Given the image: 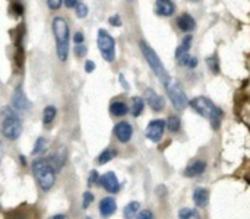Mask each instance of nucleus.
I'll return each instance as SVG.
<instances>
[{
    "label": "nucleus",
    "instance_id": "nucleus-1",
    "mask_svg": "<svg viewBox=\"0 0 250 219\" xmlns=\"http://www.w3.org/2000/svg\"><path fill=\"white\" fill-rule=\"evenodd\" d=\"M189 105L198 114H201L202 117H207L212 123L214 129H218L220 127V124L223 121V117H224V113L209 98H207V97H195L193 100H190Z\"/></svg>",
    "mask_w": 250,
    "mask_h": 219
},
{
    "label": "nucleus",
    "instance_id": "nucleus-2",
    "mask_svg": "<svg viewBox=\"0 0 250 219\" xmlns=\"http://www.w3.org/2000/svg\"><path fill=\"white\" fill-rule=\"evenodd\" d=\"M53 34L56 38V51L60 61H66L69 56V25L62 16L53 19Z\"/></svg>",
    "mask_w": 250,
    "mask_h": 219
},
{
    "label": "nucleus",
    "instance_id": "nucleus-3",
    "mask_svg": "<svg viewBox=\"0 0 250 219\" xmlns=\"http://www.w3.org/2000/svg\"><path fill=\"white\" fill-rule=\"evenodd\" d=\"M34 177L37 179L42 190H50L56 183V168L48 161V158H40L32 164Z\"/></svg>",
    "mask_w": 250,
    "mask_h": 219
},
{
    "label": "nucleus",
    "instance_id": "nucleus-4",
    "mask_svg": "<svg viewBox=\"0 0 250 219\" xmlns=\"http://www.w3.org/2000/svg\"><path fill=\"white\" fill-rule=\"evenodd\" d=\"M22 133V121L15 110L9 107L1 108V135L9 140H16Z\"/></svg>",
    "mask_w": 250,
    "mask_h": 219
},
{
    "label": "nucleus",
    "instance_id": "nucleus-5",
    "mask_svg": "<svg viewBox=\"0 0 250 219\" xmlns=\"http://www.w3.org/2000/svg\"><path fill=\"white\" fill-rule=\"evenodd\" d=\"M139 47H141V51H142L145 60L148 61V66L152 69L154 75L164 83L170 76H168V73H167V70H166L163 61H161L160 56L157 54V51H155L146 41H144V40L139 42Z\"/></svg>",
    "mask_w": 250,
    "mask_h": 219
},
{
    "label": "nucleus",
    "instance_id": "nucleus-6",
    "mask_svg": "<svg viewBox=\"0 0 250 219\" xmlns=\"http://www.w3.org/2000/svg\"><path fill=\"white\" fill-rule=\"evenodd\" d=\"M164 88H166V92L173 104V107L179 111L185 110L188 107V104L190 102L188 100V95L183 89V86L180 85L179 80L173 79V78H168L166 82H164Z\"/></svg>",
    "mask_w": 250,
    "mask_h": 219
},
{
    "label": "nucleus",
    "instance_id": "nucleus-7",
    "mask_svg": "<svg viewBox=\"0 0 250 219\" xmlns=\"http://www.w3.org/2000/svg\"><path fill=\"white\" fill-rule=\"evenodd\" d=\"M97 44L101 53V57L108 61L113 63L116 59V41L111 37V34L105 29H100L98 31V38H97Z\"/></svg>",
    "mask_w": 250,
    "mask_h": 219
},
{
    "label": "nucleus",
    "instance_id": "nucleus-8",
    "mask_svg": "<svg viewBox=\"0 0 250 219\" xmlns=\"http://www.w3.org/2000/svg\"><path fill=\"white\" fill-rule=\"evenodd\" d=\"M167 127V123L163 120V119H155L152 120L148 126H146V130H145V135L149 140L152 142H160L163 135H164V130Z\"/></svg>",
    "mask_w": 250,
    "mask_h": 219
},
{
    "label": "nucleus",
    "instance_id": "nucleus-9",
    "mask_svg": "<svg viewBox=\"0 0 250 219\" xmlns=\"http://www.w3.org/2000/svg\"><path fill=\"white\" fill-rule=\"evenodd\" d=\"M144 97H145L146 104H148L155 113H160V111L164 110V107H166L164 98H163L160 94H157L152 88H146L145 92H144Z\"/></svg>",
    "mask_w": 250,
    "mask_h": 219
},
{
    "label": "nucleus",
    "instance_id": "nucleus-10",
    "mask_svg": "<svg viewBox=\"0 0 250 219\" xmlns=\"http://www.w3.org/2000/svg\"><path fill=\"white\" fill-rule=\"evenodd\" d=\"M12 105L15 110H19V111H26L29 108V101L22 89L21 85H18L15 89H13V94H12Z\"/></svg>",
    "mask_w": 250,
    "mask_h": 219
},
{
    "label": "nucleus",
    "instance_id": "nucleus-11",
    "mask_svg": "<svg viewBox=\"0 0 250 219\" xmlns=\"http://www.w3.org/2000/svg\"><path fill=\"white\" fill-rule=\"evenodd\" d=\"M114 135L122 143H127L133 136V129L127 121H120L114 126Z\"/></svg>",
    "mask_w": 250,
    "mask_h": 219
},
{
    "label": "nucleus",
    "instance_id": "nucleus-12",
    "mask_svg": "<svg viewBox=\"0 0 250 219\" xmlns=\"http://www.w3.org/2000/svg\"><path fill=\"white\" fill-rule=\"evenodd\" d=\"M100 183L101 186L110 192V193H117L120 190V184H119V180H117V176L114 173H105L101 179H100Z\"/></svg>",
    "mask_w": 250,
    "mask_h": 219
},
{
    "label": "nucleus",
    "instance_id": "nucleus-13",
    "mask_svg": "<svg viewBox=\"0 0 250 219\" xmlns=\"http://www.w3.org/2000/svg\"><path fill=\"white\" fill-rule=\"evenodd\" d=\"M176 23H177L179 29L183 31V32H192L196 28V20H195V18L190 13L179 15L177 19H176Z\"/></svg>",
    "mask_w": 250,
    "mask_h": 219
},
{
    "label": "nucleus",
    "instance_id": "nucleus-14",
    "mask_svg": "<svg viewBox=\"0 0 250 219\" xmlns=\"http://www.w3.org/2000/svg\"><path fill=\"white\" fill-rule=\"evenodd\" d=\"M176 12V6L171 0H157L155 1V13L158 16H171Z\"/></svg>",
    "mask_w": 250,
    "mask_h": 219
},
{
    "label": "nucleus",
    "instance_id": "nucleus-15",
    "mask_svg": "<svg viewBox=\"0 0 250 219\" xmlns=\"http://www.w3.org/2000/svg\"><path fill=\"white\" fill-rule=\"evenodd\" d=\"M66 158H67L66 148H62L60 151H57V152L51 154V155L48 157V161L53 164V167L56 168V171H60V170H62V167H63V165H64V162H66Z\"/></svg>",
    "mask_w": 250,
    "mask_h": 219
},
{
    "label": "nucleus",
    "instance_id": "nucleus-16",
    "mask_svg": "<svg viewBox=\"0 0 250 219\" xmlns=\"http://www.w3.org/2000/svg\"><path fill=\"white\" fill-rule=\"evenodd\" d=\"M117 209V205H116V200L113 198H104L101 202H100V214L103 217H111Z\"/></svg>",
    "mask_w": 250,
    "mask_h": 219
},
{
    "label": "nucleus",
    "instance_id": "nucleus-17",
    "mask_svg": "<svg viewBox=\"0 0 250 219\" xmlns=\"http://www.w3.org/2000/svg\"><path fill=\"white\" fill-rule=\"evenodd\" d=\"M205 170H207V162H204V161H195L193 164H190L185 170V176L189 177V179H193V177L201 176Z\"/></svg>",
    "mask_w": 250,
    "mask_h": 219
},
{
    "label": "nucleus",
    "instance_id": "nucleus-18",
    "mask_svg": "<svg viewBox=\"0 0 250 219\" xmlns=\"http://www.w3.org/2000/svg\"><path fill=\"white\" fill-rule=\"evenodd\" d=\"M193 202L199 208H205L209 202V192L204 187H198L193 193Z\"/></svg>",
    "mask_w": 250,
    "mask_h": 219
},
{
    "label": "nucleus",
    "instance_id": "nucleus-19",
    "mask_svg": "<svg viewBox=\"0 0 250 219\" xmlns=\"http://www.w3.org/2000/svg\"><path fill=\"white\" fill-rule=\"evenodd\" d=\"M129 111H130V108H129L127 104L123 102V101H114V102L110 105V113H111L113 116H116V117H123V116H126Z\"/></svg>",
    "mask_w": 250,
    "mask_h": 219
},
{
    "label": "nucleus",
    "instance_id": "nucleus-20",
    "mask_svg": "<svg viewBox=\"0 0 250 219\" xmlns=\"http://www.w3.org/2000/svg\"><path fill=\"white\" fill-rule=\"evenodd\" d=\"M132 105H130V114L133 117H139L142 113H144V107H145V102L141 97H133L130 100Z\"/></svg>",
    "mask_w": 250,
    "mask_h": 219
},
{
    "label": "nucleus",
    "instance_id": "nucleus-21",
    "mask_svg": "<svg viewBox=\"0 0 250 219\" xmlns=\"http://www.w3.org/2000/svg\"><path fill=\"white\" fill-rule=\"evenodd\" d=\"M192 41H193V37L192 35H186L183 38V41L180 42V45L176 48V53H174L176 59L180 57V56H183V54H186V53H189V50L192 47Z\"/></svg>",
    "mask_w": 250,
    "mask_h": 219
},
{
    "label": "nucleus",
    "instance_id": "nucleus-22",
    "mask_svg": "<svg viewBox=\"0 0 250 219\" xmlns=\"http://www.w3.org/2000/svg\"><path fill=\"white\" fill-rule=\"evenodd\" d=\"M56 116H57L56 107H54V105H47V107L44 108V111H42V123H44V124L53 123V120L56 119Z\"/></svg>",
    "mask_w": 250,
    "mask_h": 219
},
{
    "label": "nucleus",
    "instance_id": "nucleus-23",
    "mask_svg": "<svg viewBox=\"0 0 250 219\" xmlns=\"http://www.w3.org/2000/svg\"><path fill=\"white\" fill-rule=\"evenodd\" d=\"M116 155H117V151L116 149H113V148H108V149H105V151H103L101 154H100V157H98V164H107V162H110L113 158H116Z\"/></svg>",
    "mask_w": 250,
    "mask_h": 219
},
{
    "label": "nucleus",
    "instance_id": "nucleus-24",
    "mask_svg": "<svg viewBox=\"0 0 250 219\" xmlns=\"http://www.w3.org/2000/svg\"><path fill=\"white\" fill-rule=\"evenodd\" d=\"M139 209H141L139 202H129V205H126V208H125V217L132 218L136 214H139Z\"/></svg>",
    "mask_w": 250,
    "mask_h": 219
},
{
    "label": "nucleus",
    "instance_id": "nucleus-25",
    "mask_svg": "<svg viewBox=\"0 0 250 219\" xmlns=\"http://www.w3.org/2000/svg\"><path fill=\"white\" fill-rule=\"evenodd\" d=\"M180 126H182L180 119H179V117H176V116H171V117L167 120V127H168V130H170V132H173V133L179 132Z\"/></svg>",
    "mask_w": 250,
    "mask_h": 219
},
{
    "label": "nucleus",
    "instance_id": "nucleus-26",
    "mask_svg": "<svg viewBox=\"0 0 250 219\" xmlns=\"http://www.w3.org/2000/svg\"><path fill=\"white\" fill-rule=\"evenodd\" d=\"M75 10H76V16H78V18H81V19L86 18V15H88V12H89L88 6H86L83 1H81V3L75 7Z\"/></svg>",
    "mask_w": 250,
    "mask_h": 219
},
{
    "label": "nucleus",
    "instance_id": "nucleus-27",
    "mask_svg": "<svg viewBox=\"0 0 250 219\" xmlns=\"http://www.w3.org/2000/svg\"><path fill=\"white\" fill-rule=\"evenodd\" d=\"M47 146V140L44 138H38L37 142H35V146H34V151H32V155H37L40 152H42Z\"/></svg>",
    "mask_w": 250,
    "mask_h": 219
},
{
    "label": "nucleus",
    "instance_id": "nucleus-28",
    "mask_svg": "<svg viewBox=\"0 0 250 219\" xmlns=\"http://www.w3.org/2000/svg\"><path fill=\"white\" fill-rule=\"evenodd\" d=\"M73 51H75V56H76V57L82 59V57H85V56H86V53H88V48H86L83 44H76Z\"/></svg>",
    "mask_w": 250,
    "mask_h": 219
},
{
    "label": "nucleus",
    "instance_id": "nucleus-29",
    "mask_svg": "<svg viewBox=\"0 0 250 219\" xmlns=\"http://www.w3.org/2000/svg\"><path fill=\"white\" fill-rule=\"evenodd\" d=\"M208 66H209V69L214 72V73H218V59H217V56L214 54V56H211V57H208Z\"/></svg>",
    "mask_w": 250,
    "mask_h": 219
},
{
    "label": "nucleus",
    "instance_id": "nucleus-30",
    "mask_svg": "<svg viewBox=\"0 0 250 219\" xmlns=\"http://www.w3.org/2000/svg\"><path fill=\"white\" fill-rule=\"evenodd\" d=\"M63 3H64V0H47V6H48L51 10H57V9H60Z\"/></svg>",
    "mask_w": 250,
    "mask_h": 219
},
{
    "label": "nucleus",
    "instance_id": "nucleus-31",
    "mask_svg": "<svg viewBox=\"0 0 250 219\" xmlns=\"http://www.w3.org/2000/svg\"><path fill=\"white\" fill-rule=\"evenodd\" d=\"M92 202H94V196H92L89 192H85V193H83V205H82L83 209H86Z\"/></svg>",
    "mask_w": 250,
    "mask_h": 219
},
{
    "label": "nucleus",
    "instance_id": "nucleus-32",
    "mask_svg": "<svg viewBox=\"0 0 250 219\" xmlns=\"http://www.w3.org/2000/svg\"><path fill=\"white\" fill-rule=\"evenodd\" d=\"M180 219H189V218H193L195 217V212L192 211V209H182L180 211Z\"/></svg>",
    "mask_w": 250,
    "mask_h": 219
},
{
    "label": "nucleus",
    "instance_id": "nucleus-33",
    "mask_svg": "<svg viewBox=\"0 0 250 219\" xmlns=\"http://www.w3.org/2000/svg\"><path fill=\"white\" fill-rule=\"evenodd\" d=\"M108 22H110L111 25H114V26H122V19H120V16H119V15H113V16H110Z\"/></svg>",
    "mask_w": 250,
    "mask_h": 219
},
{
    "label": "nucleus",
    "instance_id": "nucleus-34",
    "mask_svg": "<svg viewBox=\"0 0 250 219\" xmlns=\"http://www.w3.org/2000/svg\"><path fill=\"white\" fill-rule=\"evenodd\" d=\"M95 70V63L92 61V60H86L85 61V72L86 73H91V72H94Z\"/></svg>",
    "mask_w": 250,
    "mask_h": 219
},
{
    "label": "nucleus",
    "instance_id": "nucleus-35",
    "mask_svg": "<svg viewBox=\"0 0 250 219\" xmlns=\"http://www.w3.org/2000/svg\"><path fill=\"white\" fill-rule=\"evenodd\" d=\"M79 3H81V0H64V6L67 9H75Z\"/></svg>",
    "mask_w": 250,
    "mask_h": 219
},
{
    "label": "nucleus",
    "instance_id": "nucleus-36",
    "mask_svg": "<svg viewBox=\"0 0 250 219\" xmlns=\"http://www.w3.org/2000/svg\"><path fill=\"white\" fill-rule=\"evenodd\" d=\"M138 219H154V215L151 211H142L139 215H138Z\"/></svg>",
    "mask_w": 250,
    "mask_h": 219
},
{
    "label": "nucleus",
    "instance_id": "nucleus-37",
    "mask_svg": "<svg viewBox=\"0 0 250 219\" xmlns=\"http://www.w3.org/2000/svg\"><path fill=\"white\" fill-rule=\"evenodd\" d=\"M83 40H85V37H83V34H82V32H76V34L73 35V41H75V44H83Z\"/></svg>",
    "mask_w": 250,
    "mask_h": 219
},
{
    "label": "nucleus",
    "instance_id": "nucleus-38",
    "mask_svg": "<svg viewBox=\"0 0 250 219\" xmlns=\"http://www.w3.org/2000/svg\"><path fill=\"white\" fill-rule=\"evenodd\" d=\"M97 181H100V176H98V173L94 170V171H91V174H89V184H94V183H97Z\"/></svg>",
    "mask_w": 250,
    "mask_h": 219
},
{
    "label": "nucleus",
    "instance_id": "nucleus-39",
    "mask_svg": "<svg viewBox=\"0 0 250 219\" xmlns=\"http://www.w3.org/2000/svg\"><path fill=\"white\" fill-rule=\"evenodd\" d=\"M196 64H198V59L196 57H192V60H190V63H189V67H196Z\"/></svg>",
    "mask_w": 250,
    "mask_h": 219
},
{
    "label": "nucleus",
    "instance_id": "nucleus-40",
    "mask_svg": "<svg viewBox=\"0 0 250 219\" xmlns=\"http://www.w3.org/2000/svg\"><path fill=\"white\" fill-rule=\"evenodd\" d=\"M51 219H69L66 215H54Z\"/></svg>",
    "mask_w": 250,
    "mask_h": 219
},
{
    "label": "nucleus",
    "instance_id": "nucleus-41",
    "mask_svg": "<svg viewBox=\"0 0 250 219\" xmlns=\"http://www.w3.org/2000/svg\"><path fill=\"white\" fill-rule=\"evenodd\" d=\"M189 1H192V3H195V1H199V0H189Z\"/></svg>",
    "mask_w": 250,
    "mask_h": 219
},
{
    "label": "nucleus",
    "instance_id": "nucleus-42",
    "mask_svg": "<svg viewBox=\"0 0 250 219\" xmlns=\"http://www.w3.org/2000/svg\"><path fill=\"white\" fill-rule=\"evenodd\" d=\"M86 219H91V218H86Z\"/></svg>",
    "mask_w": 250,
    "mask_h": 219
},
{
    "label": "nucleus",
    "instance_id": "nucleus-43",
    "mask_svg": "<svg viewBox=\"0 0 250 219\" xmlns=\"http://www.w3.org/2000/svg\"><path fill=\"white\" fill-rule=\"evenodd\" d=\"M189 219H192V218H189Z\"/></svg>",
    "mask_w": 250,
    "mask_h": 219
}]
</instances>
